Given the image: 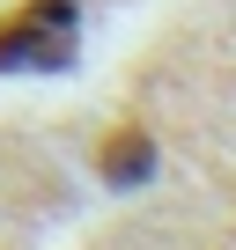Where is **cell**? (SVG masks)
Wrapping results in <instances>:
<instances>
[{
  "mask_svg": "<svg viewBox=\"0 0 236 250\" xmlns=\"http://www.w3.org/2000/svg\"><path fill=\"white\" fill-rule=\"evenodd\" d=\"M74 0H23L0 22V74H59L74 66Z\"/></svg>",
  "mask_w": 236,
  "mask_h": 250,
  "instance_id": "cell-1",
  "label": "cell"
},
{
  "mask_svg": "<svg viewBox=\"0 0 236 250\" xmlns=\"http://www.w3.org/2000/svg\"><path fill=\"white\" fill-rule=\"evenodd\" d=\"M96 169H103V184H148V169H155V140H148V125H111L103 133V147H96Z\"/></svg>",
  "mask_w": 236,
  "mask_h": 250,
  "instance_id": "cell-2",
  "label": "cell"
}]
</instances>
